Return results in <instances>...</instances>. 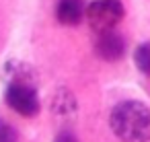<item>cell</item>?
Masks as SVG:
<instances>
[{
  "instance_id": "cell-1",
  "label": "cell",
  "mask_w": 150,
  "mask_h": 142,
  "mask_svg": "<svg viewBox=\"0 0 150 142\" xmlns=\"http://www.w3.org/2000/svg\"><path fill=\"white\" fill-rule=\"evenodd\" d=\"M109 126L121 142H150V107L136 99L121 101L111 109Z\"/></svg>"
},
{
  "instance_id": "cell-2",
  "label": "cell",
  "mask_w": 150,
  "mask_h": 142,
  "mask_svg": "<svg viewBox=\"0 0 150 142\" xmlns=\"http://www.w3.org/2000/svg\"><path fill=\"white\" fill-rule=\"evenodd\" d=\"M125 15L121 0H95L84 9V19L97 33L111 31Z\"/></svg>"
},
{
  "instance_id": "cell-3",
  "label": "cell",
  "mask_w": 150,
  "mask_h": 142,
  "mask_svg": "<svg viewBox=\"0 0 150 142\" xmlns=\"http://www.w3.org/2000/svg\"><path fill=\"white\" fill-rule=\"evenodd\" d=\"M4 99L13 111H17L19 115H25V117H33L41 109L39 93H37V87H33V84L8 82L6 91H4Z\"/></svg>"
},
{
  "instance_id": "cell-4",
  "label": "cell",
  "mask_w": 150,
  "mask_h": 142,
  "mask_svg": "<svg viewBox=\"0 0 150 142\" xmlns=\"http://www.w3.org/2000/svg\"><path fill=\"white\" fill-rule=\"evenodd\" d=\"M95 54L105 62H119L125 56V39H123V35L115 33L113 29L99 33L97 41H95Z\"/></svg>"
},
{
  "instance_id": "cell-5",
  "label": "cell",
  "mask_w": 150,
  "mask_h": 142,
  "mask_svg": "<svg viewBox=\"0 0 150 142\" xmlns=\"http://www.w3.org/2000/svg\"><path fill=\"white\" fill-rule=\"evenodd\" d=\"M4 78L6 82H23L33 87H37L39 82V74L35 72V68L21 60H11L8 64H4Z\"/></svg>"
},
{
  "instance_id": "cell-6",
  "label": "cell",
  "mask_w": 150,
  "mask_h": 142,
  "mask_svg": "<svg viewBox=\"0 0 150 142\" xmlns=\"http://www.w3.org/2000/svg\"><path fill=\"white\" fill-rule=\"evenodd\" d=\"M84 0H58L56 6V17L62 25L66 27H74L84 19Z\"/></svg>"
},
{
  "instance_id": "cell-7",
  "label": "cell",
  "mask_w": 150,
  "mask_h": 142,
  "mask_svg": "<svg viewBox=\"0 0 150 142\" xmlns=\"http://www.w3.org/2000/svg\"><path fill=\"white\" fill-rule=\"evenodd\" d=\"M76 99L68 89H60L52 97V111L58 115H74L76 113Z\"/></svg>"
},
{
  "instance_id": "cell-8",
  "label": "cell",
  "mask_w": 150,
  "mask_h": 142,
  "mask_svg": "<svg viewBox=\"0 0 150 142\" xmlns=\"http://www.w3.org/2000/svg\"><path fill=\"white\" fill-rule=\"evenodd\" d=\"M134 64L144 76L150 78V41L138 45V50L134 52Z\"/></svg>"
},
{
  "instance_id": "cell-9",
  "label": "cell",
  "mask_w": 150,
  "mask_h": 142,
  "mask_svg": "<svg viewBox=\"0 0 150 142\" xmlns=\"http://www.w3.org/2000/svg\"><path fill=\"white\" fill-rule=\"evenodd\" d=\"M17 140H19L17 130H15L8 121L0 119V142H17Z\"/></svg>"
},
{
  "instance_id": "cell-10",
  "label": "cell",
  "mask_w": 150,
  "mask_h": 142,
  "mask_svg": "<svg viewBox=\"0 0 150 142\" xmlns=\"http://www.w3.org/2000/svg\"><path fill=\"white\" fill-rule=\"evenodd\" d=\"M54 142H78V140H76L74 132H70V130H62V132L56 136V140H54Z\"/></svg>"
}]
</instances>
